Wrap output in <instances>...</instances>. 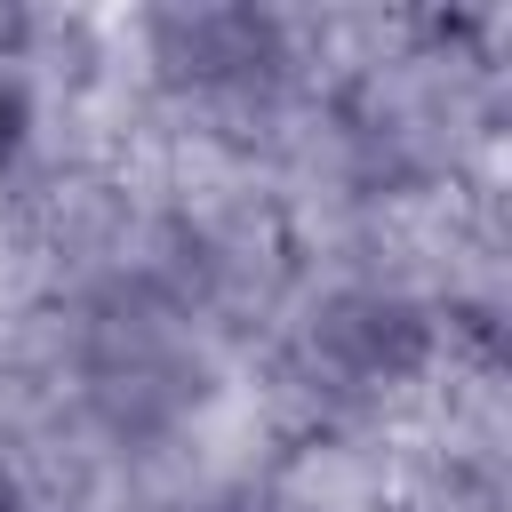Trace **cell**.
<instances>
[{
  "label": "cell",
  "instance_id": "obj_1",
  "mask_svg": "<svg viewBox=\"0 0 512 512\" xmlns=\"http://www.w3.org/2000/svg\"><path fill=\"white\" fill-rule=\"evenodd\" d=\"M8 136H16V88H0V152H8Z\"/></svg>",
  "mask_w": 512,
  "mask_h": 512
}]
</instances>
